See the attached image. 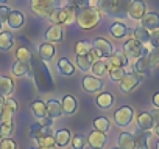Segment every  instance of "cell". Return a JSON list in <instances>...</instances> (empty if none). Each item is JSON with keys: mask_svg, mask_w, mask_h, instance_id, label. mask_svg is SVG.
Segmentation results:
<instances>
[{"mask_svg": "<svg viewBox=\"0 0 159 149\" xmlns=\"http://www.w3.org/2000/svg\"><path fill=\"white\" fill-rule=\"evenodd\" d=\"M140 81H142V74H139L136 71H128L120 79V90L123 93H129L140 84Z\"/></svg>", "mask_w": 159, "mask_h": 149, "instance_id": "52a82bcc", "label": "cell"}, {"mask_svg": "<svg viewBox=\"0 0 159 149\" xmlns=\"http://www.w3.org/2000/svg\"><path fill=\"white\" fill-rule=\"evenodd\" d=\"M102 20V11L95 6H88L76 11V25L81 30H92Z\"/></svg>", "mask_w": 159, "mask_h": 149, "instance_id": "7a4b0ae2", "label": "cell"}, {"mask_svg": "<svg viewBox=\"0 0 159 149\" xmlns=\"http://www.w3.org/2000/svg\"><path fill=\"white\" fill-rule=\"evenodd\" d=\"M136 123H137L139 130H143V132H150L154 127V123H153V118H151L150 112H140V113H137Z\"/></svg>", "mask_w": 159, "mask_h": 149, "instance_id": "2e32d148", "label": "cell"}, {"mask_svg": "<svg viewBox=\"0 0 159 149\" xmlns=\"http://www.w3.org/2000/svg\"><path fill=\"white\" fill-rule=\"evenodd\" d=\"M147 13V6L143 3V0H133L129 8H128V16L134 20H140Z\"/></svg>", "mask_w": 159, "mask_h": 149, "instance_id": "7c38bea8", "label": "cell"}, {"mask_svg": "<svg viewBox=\"0 0 159 149\" xmlns=\"http://www.w3.org/2000/svg\"><path fill=\"white\" fill-rule=\"evenodd\" d=\"M62 104V113L66 115H73L76 112V107H78V101L73 95H66L61 101Z\"/></svg>", "mask_w": 159, "mask_h": 149, "instance_id": "7402d4cb", "label": "cell"}, {"mask_svg": "<svg viewBox=\"0 0 159 149\" xmlns=\"http://www.w3.org/2000/svg\"><path fill=\"white\" fill-rule=\"evenodd\" d=\"M148 56H150V59H151L153 67L159 64V48H153L151 51H148Z\"/></svg>", "mask_w": 159, "mask_h": 149, "instance_id": "681fc988", "label": "cell"}, {"mask_svg": "<svg viewBox=\"0 0 159 149\" xmlns=\"http://www.w3.org/2000/svg\"><path fill=\"white\" fill-rule=\"evenodd\" d=\"M44 37H45V40L50 42V44L62 42V39H64V30H62L61 25H52L50 28H47Z\"/></svg>", "mask_w": 159, "mask_h": 149, "instance_id": "5bb4252c", "label": "cell"}, {"mask_svg": "<svg viewBox=\"0 0 159 149\" xmlns=\"http://www.w3.org/2000/svg\"><path fill=\"white\" fill-rule=\"evenodd\" d=\"M106 61H108V65L109 67H125L128 64V59H126V56L123 53H114Z\"/></svg>", "mask_w": 159, "mask_h": 149, "instance_id": "e575fe53", "label": "cell"}, {"mask_svg": "<svg viewBox=\"0 0 159 149\" xmlns=\"http://www.w3.org/2000/svg\"><path fill=\"white\" fill-rule=\"evenodd\" d=\"M45 107H47V117H50L52 120L59 118L62 115V104L59 100H48L45 103Z\"/></svg>", "mask_w": 159, "mask_h": 149, "instance_id": "d6986e66", "label": "cell"}, {"mask_svg": "<svg viewBox=\"0 0 159 149\" xmlns=\"http://www.w3.org/2000/svg\"><path fill=\"white\" fill-rule=\"evenodd\" d=\"M70 143H72V147L73 149H84L86 144H88V137L83 135V134H76V135L72 137Z\"/></svg>", "mask_w": 159, "mask_h": 149, "instance_id": "74e56055", "label": "cell"}, {"mask_svg": "<svg viewBox=\"0 0 159 149\" xmlns=\"http://www.w3.org/2000/svg\"><path fill=\"white\" fill-rule=\"evenodd\" d=\"M14 45V36L10 31H0V50L10 51Z\"/></svg>", "mask_w": 159, "mask_h": 149, "instance_id": "f546056e", "label": "cell"}, {"mask_svg": "<svg viewBox=\"0 0 159 149\" xmlns=\"http://www.w3.org/2000/svg\"><path fill=\"white\" fill-rule=\"evenodd\" d=\"M92 50H94V53L97 54L98 59H108L116 53L112 44L109 40H106L105 37H95L92 40Z\"/></svg>", "mask_w": 159, "mask_h": 149, "instance_id": "8992f818", "label": "cell"}, {"mask_svg": "<svg viewBox=\"0 0 159 149\" xmlns=\"http://www.w3.org/2000/svg\"><path fill=\"white\" fill-rule=\"evenodd\" d=\"M140 27H143L148 31L159 30V14L157 13H145V16L140 19Z\"/></svg>", "mask_w": 159, "mask_h": 149, "instance_id": "9a60e30c", "label": "cell"}, {"mask_svg": "<svg viewBox=\"0 0 159 149\" xmlns=\"http://www.w3.org/2000/svg\"><path fill=\"white\" fill-rule=\"evenodd\" d=\"M134 118V110L129 106H122L114 112V123L119 127H126Z\"/></svg>", "mask_w": 159, "mask_h": 149, "instance_id": "ba28073f", "label": "cell"}, {"mask_svg": "<svg viewBox=\"0 0 159 149\" xmlns=\"http://www.w3.org/2000/svg\"><path fill=\"white\" fill-rule=\"evenodd\" d=\"M55 53H56V48H55L53 44L44 42V44L39 45V57H41L42 61H50V59H53Z\"/></svg>", "mask_w": 159, "mask_h": 149, "instance_id": "4316f807", "label": "cell"}, {"mask_svg": "<svg viewBox=\"0 0 159 149\" xmlns=\"http://www.w3.org/2000/svg\"><path fill=\"white\" fill-rule=\"evenodd\" d=\"M91 50H92V42H89V40H80V42L75 45V53H76L78 56L88 54Z\"/></svg>", "mask_w": 159, "mask_h": 149, "instance_id": "ab89813d", "label": "cell"}, {"mask_svg": "<svg viewBox=\"0 0 159 149\" xmlns=\"http://www.w3.org/2000/svg\"><path fill=\"white\" fill-rule=\"evenodd\" d=\"M3 107H5V109H8V110H11V112L14 113V112H17L19 104H17V101H16V100H13L11 96H8V98H5V104H3Z\"/></svg>", "mask_w": 159, "mask_h": 149, "instance_id": "f6af8a7d", "label": "cell"}, {"mask_svg": "<svg viewBox=\"0 0 159 149\" xmlns=\"http://www.w3.org/2000/svg\"><path fill=\"white\" fill-rule=\"evenodd\" d=\"M150 115H151V118H153V123H154V126L159 123V107H154L151 112H150Z\"/></svg>", "mask_w": 159, "mask_h": 149, "instance_id": "816d5d0a", "label": "cell"}, {"mask_svg": "<svg viewBox=\"0 0 159 149\" xmlns=\"http://www.w3.org/2000/svg\"><path fill=\"white\" fill-rule=\"evenodd\" d=\"M38 146L41 147H48V149H55L56 147V141H55V137L50 135V137H44V138H39V140H34Z\"/></svg>", "mask_w": 159, "mask_h": 149, "instance_id": "7bdbcfd3", "label": "cell"}, {"mask_svg": "<svg viewBox=\"0 0 159 149\" xmlns=\"http://www.w3.org/2000/svg\"><path fill=\"white\" fill-rule=\"evenodd\" d=\"M98 57H97V54L94 53V50H91L88 54H83V56H78L76 54V65H78V68L81 70V71H88V70H91V67H92V64L97 61Z\"/></svg>", "mask_w": 159, "mask_h": 149, "instance_id": "4fadbf2b", "label": "cell"}, {"mask_svg": "<svg viewBox=\"0 0 159 149\" xmlns=\"http://www.w3.org/2000/svg\"><path fill=\"white\" fill-rule=\"evenodd\" d=\"M50 135H52V127L48 126H41L39 123H36L30 127V137L33 140H39L44 137H50Z\"/></svg>", "mask_w": 159, "mask_h": 149, "instance_id": "44dd1931", "label": "cell"}, {"mask_svg": "<svg viewBox=\"0 0 159 149\" xmlns=\"http://www.w3.org/2000/svg\"><path fill=\"white\" fill-rule=\"evenodd\" d=\"M153 106L154 107H159V92H156L153 95Z\"/></svg>", "mask_w": 159, "mask_h": 149, "instance_id": "f5cc1de1", "label": "cell"}, {"mask_svg": "<svg viewBox=\"0 0 159 149\" xmlns=\"http://www.w3.org/2000/svg\"><path fill=\"white\" fill-rule=\"evenodd\" d=\"M3 104H5V98L0 96V113H2V109H3Z\"/></svg>", "mask_w": 159, "mask_h": 149, "instance_id": "db71d44e", "label": "cell"}, {"mask_svg": "<svg viewBox=\"0 0 159 149\" xmlns=\"http://www.w3.org/2000/svg\"><path fill=\"white\" fill-rule=\"evenodd\" d=\"M154 134H156V135L159 137V123H157V124L154 126Z\"/></svg>", "mask_w": 159, "mask_h": 149, "instance_id": "11a10c76", "label": "cell"}, {"mask_svg": "<svg viewBox=\"0 0 159 149\" xmlns=\"http://www.w3.org/2000/svg\"><path fill=\"white\" fill-rule=\"evenodd\" d=\"M30 76H33L34 84L41 93H47V92L55 89V81L52 78V73L42 59L31 62V74Z\"/></svg>", "mask_w": 159, "mask_h": 149, "instance_id": "6da1fadb", "label": "cell"}, {"mask_svg": "<svg viewBox=\"0 0 159 149\" xmlns=\"http://www.w3.org/2000/svg\"><path fill=\"white\" fill-rule=\"evenodd\" d=\"M151 68H153V64H151V59H150L148 54L139 57L134 62V71L139 73V74H142V76H143V74H147V73H150Z\"/></svg>", "mask_w": 159, "mask_h": 149, "instance_id": "e0dca14e", "label": "cell"}, {"mask_svg": "<svg viewBox=\"0 0 159 149\" xmlns=\"http://www.w3.org/2000/svg\"><path fill=\"white\" fill-rule=\"evenodd\" d=\"M109 33L112 34V37L116 39H123L128 33V27L122 22H114L111 27H109Z\"/></svg>", "mask_w": 159, "mask_h": 149, "instance_id": "4dcf8cb0", "label": "cell"}, {"mask_svg": "<svg viewBox=\"0 0 159 149\" xmlns=\"http://www.w3.org/2000/svg\"><path fill=\"white\" fill-rule=\"evenodd\" d=\"M148 138H150V132L139 130L137 132V137H136V149H150Z\"/></svg>", "mask_w": 159, "mask_h": 149, "instance_id": "8d00e7d4", "label": "cell"}, {"mask_svg": "<svg viewBox=\"0 0 159 149\" xmlns=\"http://www.w3.org/2000/svg\"><path fill=\"white\" fill-rule=\"evenodd\" d=\"M94 129L95 130H100L103 134H106L109 130V120L106 117H97L94 120Z\"/></svg>", "mask_w": 159, "mask_h": 149, "instance_id": "f35d334b", "label": "cell"}, {"mask_svg": "<svg viewBox=\"0 0 159 149\" xmlns=\"http://www.w3.org/2000/svg\"><path fill=\"white\" fill-rule=\"evenodd\" d=\"M14 130V124L13 121H5V123H0V137L2 138H10V135Z\"/></svg>", "mask_w": 159, "mask_h": 149, "instance_id": "b9f144b4", "label": "cell"}, {"mask_svg": "<svg viewBox=\"0 0 159 149\" xmlns=\"http://www.w3.org/2000/svg\"><path fill=\"white\" fill-rule=\"evenodd\" d=\"M81 84H83L84 92H88V93H102V90H103V87H105L102 78L92 76V74H89V76H84L83 81H81Z\"/></svg>", "mask_w": 159, "mask_h": 149, "instance_id": "9c48e42d", "label": "cell"}, {"mask_svg": "<svg viewBox=\"0 0 159 149\" xmlns=\"http://www.w3.org/2000/svg\"><path fill=\"white\" fill-rule=\"evenodd\" d=\"M0 141H2V137H0Z\"/></svg>", "mask_w": 159, "mask_h": 149, "instance_id": "94428289", "label": "cell"}, {"mask_svg": "<svg viewBox=\"0 0 159 149\" xmlns=\"http://www.w3.org/2000/svg\"><path fill=\"white\" fill-rule=\"evenodd\" d=\"M120 149H136V137L131 132H122L117 138Z\"/></svg>", "mask_w": 159, "mask_h": 149, "instance_id": "ffe728a7", "label": "cell"}, {"mask_svg": "<svg viewBox=\"0 0 159 149\" xmlns=\"http://www.w3.org/2000/svg\"><path fill=\"white\" fill-rule=\"evenodd\" d=\"M0 30H2V23H0Z\"/></svg>", "mask_w": 159, "mask_h": 149, "instance_id": "91938a15", "label": "cell"}, {"mask_svg": "<svg viewBox=\"0 0 159 149\" xmlns=\"http://www.w3.org/2000/svg\"><path fill=\"white\" fill-rule=\"evenodd\" d=\"M24 22H25V17H24L22 11H19V10H11V13H10V16H8V20H7L8 27H10L11 30H19V28L24 25Z\"/></svg>", "mask_w": 159, "mask_h": 149, "instance_id": "ac0fdd59", "label": "cell"}, {"mask_svg": "<svg viewBox=\"0 0 159 149\" xmlns=\"http://www.w3.org/2000/svg\"><path fill=\"white\" fill-rule=\"evenodd\" d=\"M122 53L126 56L128 61L136 62L139 57L148 54V50L145 48V45H142V44L137 42L136 39H129V40L125 42V45H123V51H122Z\"/></svg>", "mask_w": 159, "mask_h": 149, "instance_id": "5b68a950", "label": "cell"}, {"mask_svg": "<svg viewBox=\"0 0 159 149\" xmlns=\"http://www.w3.org/2000/svg\"><path fill=\"white\" fill-rule=\"evenodd\" d=\"M97 10H100L102 13H106L108 16L111 14L112 8H114V0H97Z\"/></svg>", "mask_w": 159, "mask_h": 149, "instance_id": "60d3db41", "label": "cell"}, {"mask_svg": "<svg viewBox=\"0 0 159 149\" xmlns=\"http://www.w3.org/2000/svg\"><path fill=\"white\" fill-rule=\"evenodd\" d=\"M30 107H31V112H33V115L36 117V120L47 117V107H45V103H44V101L36 100V101H33V103L30 104Z\"/></svg>", "mask_w": 159, "mask_h": 149, "instance_id": "1f68e13d", "label": "cell"}, {"mask_svg": "<svg viewBox=\"0 0 159 149\" xmlns=\"http://www.w3.org/2000/svg\"><path fill=\"white\" fill-rule=\"evenodd\" d=\"M133 34H134V39H136L137 42H140L142 45L150 44V31L145 30L143 27H136L134 31H133Z\"/></svg>", "mask_w": 159, "mask_h": 149, "instance_id": "d6a6232c", "label": "cell"}, {"mask_svg": "<svg viewBox=\"0 0 159 149\" xmlns=\"http://www.w3.org/2000/svg\"><path fill=\"white\" fill-rule=\"evenodd\" d=\"M108 68H109V65H108V61H106V59H97V61L92 64V67H91L92 76L102 78L103 74L108 73Z\"/></svg>", "mask_w": 159, "mask_h": 149, "instance_id": "484cf974", "label": "cell"}, {"mask_svg": "<svg viewBox=\"0 0 159 149\" xmlns=\"http://www.w3.org/2000/svg\"><path fill=\"white\" fill-rule=\"evenodd\" d=\"M114 95L109 93V92H102L97 98H95V104L100 107V109H111L112 104H114Z\"/></svg>", "mask_w": 159, "mask_h": 149, "instance_id": "d4e9b609", "label": "cell"}, {"mask_svg": "<svg viewBox=\"0 0 159 149\" xmlns=\"http://www.w3.org/2000/svg\"><path fill=\"white\" fill-rule=\"evenodd\" d=\"M0 149H17V144L13 138H2V141H0Z\"/></svg>", "mask_w": 159, "mask_h": 149, "instance_id": "bcb514c9", "label": "cell"}, {"mask_svg": "<svg viewBox=\"0 0 159 149\" xmlns=\"http://www.w3.org/2000/svg\"><path fill=\"white\" fill-rule=\"evenodd\" d=\"M125 67H109L108 68V76L111 81H116V83H120V79L125 76Z\"/></svg>", "mask_w": 159, "mask_h": 149, "instance_id": "d590c367", "label": "cell"}, {"mask_svg": "<svg viewBox=\"0 0 159 149\" xmlns=\"http://www.w3.org/2000/svg\"><path fill=\"white\" fill-rule=\"evenodd\" d=\"M133 0H114V8L111 11V17L116 19H125L128 16V8Z\"/></svg>", "mask_w": 159, "mask_h": 149, "instance_id": "30bf717a", "label": "cell"}, {"mask_svg": "<svg viewBox=\"0 0 159 149\" xmlns=\"http://www.w3.org/2000/svg\"><path fill=\"white\" fill-rule=\"evenodd\" d=\"M111 149H120V147H111Z\"/></svg>", "mask_w": 159, "mask_h": 149, "instance_id": "680465c9", "label": "cell"}, {"mask_svg": "<svg viewBox=\"0 0 159 149\" xmlns=\"http://www.w3.org/2000/svg\"><path fill=\"white\" fill-rule=\"evenodd\" d=\"M53 137H55L56 146H61V147H66L70 143V140H72V134H70L69 129H59V130L55 132Z\"/></svg>", "mask_w": 159, "mask_h": 149, "instance_id": "83f0119b", "label": "cell"}, {"mask_svg": "<svg viewBox=\"0 0 159 149\" xmlns=\"http://www.w3.org/2000/svg\"><path fill=\"white\" fill-rule=\"evenodd\" d=\"M150 44L153 48H159V30H154L150 33Z\"/></svg>", "mask_w": 159, "mask_h": 149, "instance_id": "c3c4849f", "label": "cell"}, {"mask_svg": "<svg viewBox=\"0 0 159 149\" xmlns=\"http://www.w3.org/2000/svg\"><path fill=\"white\" fill-rule=\"evenodd\" d=\"M16 61L30 64V62L33 61V53H31V50L27 48V47H19V48L16 50Z\"/></svg>", "mask_w": 159, "mask_h": 149, "instance_id": "836d02e7", "label": "cell"}, {"mask_svg": "<svg viewBox=\"0 0 159 149\" xmlns=\"http://www.w3.org/2000/svg\"><path fill=\"white\" fill-rule=\"evenodd\" d=\"M106 134L100 132V130H92L89 135H88V144L91 149H103L105 144H106Z\"/></svg>", "mask_w": 159, "mask_h": 149, "instance_id": "8fae6325", "label": "cell"}, {"mask_svg": "<svg viewBox=\"0 0 159 149\" xmlns=\"http://www.w3.org/2000/svg\"><path fill=\"white\" fill-rule=\"evenodd\" d=\"M59 6V0H30V10L38 17H50Z\"/></svg>", "mask_w": 159, "mask_h": 149, "instance_id": "277c9868", "label": "cell"}, {"mask_svg": "<svg viewBox=\"0 0 159 149\" xmlns=\"http://www.w3.org/2000/svg\"><path fill=\"white\" fill-rule=\"evenodd\" d=\"M38 123H39L41 126H48V127H52V126H53V120H52L50 117H44V118H39V120H38Z\"/></svg>", "mask_w": 159, "mask_h": 149, "instance_id": "f907efd6", "label": "cell"}, {"mask_svg": "<svg viewBox=\"0 0 159 149\" xmlns=\"http://www.w3.org/2000/svg\"><path fill=\"white\" fill-rule=\"evenodd\" d=\"M48 19L53 25H70L76 20V10L70 5L58 6Z\"/></svg>", "mask_w": 159, "mask_h": 149, "instance_id": "3957f363", "label": "cell"}, {"mask_svg": "<svg viewBox=\"0 0 159 149\" xmlns=\"http://www.w3.org/2000/svg\"><path fill=\"white\" fill-rule=\"evenodd\" d=\"M7 2H8V0H0V3H2V5H5Z\"/></svg>", "mask_w": 159, "mask_h": 149, "instance_id": "9f6ffc18", "label": "cell"}, {"mask_svg": "<svg viewBox=\"0 0 159 149\" xmlns=\"http://www.w3.org/2000/svg\"><path fill=\"white\" fill-rule=\"evenodd\" d=\"M10 13H11V10L7 5H0V23H7Z\"/></svg>", "mask_w": 159, "mask_h": 149, "instance_id": "7dc6e473", "label": "cell"}, {"mask_svg": "<svg viewBox=\"0 0 159 149\" xmlns=\"http://www.w3.org/2000/svg\"><path fill=\"white\" fill-rule=\"evenodd\" d=\"M156 149H159V140L156 141Z\"/></svg>", "mask_w": 159, "mask_h": 149, "instance_id": "6f0895ef", "label": "cell"}, {"mask_svg": "<svg viewBox=\"0 0 159 149\" xmlns=\"http://www.w3.org/2000/svg\"><path fill=\"white\" fill-rule=\"evenodd\" d=\"M14 90V81L10 76H0V96L8 98Z\"/></svg>", "mask_w": 159, "mask_h": 149, "instance_id": "cb8c5ba5", "label": "cell"}, {"mask_svg": "<svg viewBox=\"0 0 159 149\" xmlns=\"http://www.w3.org/2000/svg\"><path fill=\"white\" fill-rule=\"evenodd\" d=\"M69 5L73 6L75 10H83V8H88L91 6V0H67Z\"/></svg>", "mask_w": 159, "mask_h": 149, "instance_id": "ee69618b", "label": "cell"}, {"mask_svg": "<svg viewBox=\"0 0 159 149\" xmlns=\"http://www.w3.org/2000/svg\"><path fill=\"white\" fill-rule=\"evenodd\" d=\"M56 68H58V71L62 74V76H72L73 71H75V65H73L67 57H61V59H58V62H56Z\"/></svg>", "mask_w": 159, "mask_h": 149, "instance_id": "603a6c76", "label": "cell"}, {"mask_svg": "<svg viewBox=\"0 0 159 149\" xmlns=\"http://www.w3.org/2000/svg\"><path fill=\"white\" fill-rule=\"evenodd\" d=\"M11 73L14 76H27V74H31V65L27 62H14L11 67Z\"/></svg>", "mask_w": 159, "mask_h": 149, "instance_id": "f1b7e54d", "label": "cell"}]
</instances>
